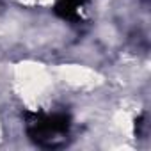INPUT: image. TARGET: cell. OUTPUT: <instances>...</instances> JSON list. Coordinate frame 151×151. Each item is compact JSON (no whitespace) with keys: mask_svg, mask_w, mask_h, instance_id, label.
I'll return each instance as SVG.
<instances>
[{"mask_svg":"<svg viewBox=\"0 0 151 151\" xmlns=\"http://www.w3.org/2000/svg\"><path fill=\"white\" fill-rule=\"evenodd\" d=\"M25 128L29 137L41 147H60L68 142L71 119L62 112L43 114L29 112L25 114Z\"/></svg>","mask_w":151,"mask_h":151,"instance_id":"6da1fadb","label":"cell"},{"mask_svg":"<svg viewBox=\"0 0 151 151\" xmlns=\"http://www.w3.org/2000/svg\"><path fill=\"white\" fill-rule=\"evenodd\" d=\"M87 4V0H59L55 4V13L62 20L78 22L82 18V11Z\"/></svg>","mask_w":151,"mask_h":151,"instance_id":"7a4b0ae2","label":"cell"},{"mask_svg":"<svg viewBox=\"0 0 151 151\" xmlns=\"http://www.w3.org/2000/svg\"><path fill=\"white\" fill-rule=\"evenodd\" d=\"M0 13H2V4H0Z\"/></svg>","mask_w":151,"mask_h":151,"instance_id":"3957f363","label":"cell"}]
</instances>
